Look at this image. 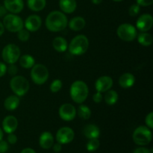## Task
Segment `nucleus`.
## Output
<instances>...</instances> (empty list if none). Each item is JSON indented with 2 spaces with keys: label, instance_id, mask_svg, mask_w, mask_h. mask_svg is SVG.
<instances>
[{
  "label": "nucleus",
  "instance_id": "obj_16",
  "mask_svg": "<svg viewBox=\"0 0 153 153\" xmlns=\"http://www.w3.org/2000/svg\"><path fill=\"white\" fill-rule=\"evenodd\" d=\"M4 6L11 13H20L24 7L23 0H4Z\"/></svg>",
  "mask_w": 153,
  "mask_h": 153
},
{
  "label": "nucleus",
  "instance_id": "obj_17",
  "mask_svg": "<svg viewBox=\"0 0 153 153\" xmlns=\"http://www.w3.org/2000/svg\"><path fill=\"white\" fill-rule=\"evenodd\" d=\"M135 83V77L132 73H126L121 75L119 79V85L121 88H130Z\"/></svg>",
  "mask_w": 153,
  "mask_h": 153
},
{
  "label": "nucleus",
  "instance_id": "obj_23",
  "mask_svg": "<svg viewBox=\"0 0 153 153\" xmlns=\"http://www.w3.org/2000/svg\"><path fill=\"white\" fill-rule=\"evenodd\" d=\"M52 46L55 51L58 52H64L68 48L67 40L62 37H56L52 40Z\"/></svg>",
  "mask_w": 153,
  "mask_h": 153
},
{
  "label": "nucleus",
  "instance_id": "obj_24",
  "mask_svg": "<svg viewBox=\"0 0 153 153\" xmlns=\"http://www.w3.org/2000/svg\"><path fill=\"white\" fill-rule=\"evenodd\" d=\"M27 5L32 11L38 12L46 7V0H27Z\"/></svg>",
  "mask_w": 153,
  "mask_h": 153
},
{
  "label": "nucleus",
  "instance_id": "obj_12",
  "mask_svg": "<svg viewBox=\"0 0 153 153\" xmlns=\"http://www.w3.org/2000/svg\"><path fill=\"white\" fill-rule=\"evenodd\" d=\"M153 25V17L149 13H144L139 16L136 22V28L141 32H147Z\"/></svg>",
  "mask_w": 153,
  "mask_h": 153
},
{
  "label": "nucleus",
  "instance_id": "obj_37",
  "mask_svg": "<svg viewBox=\"0 0 153 153\" xmlns=\"http://www.w3.org/2000/svg\"><path fill=\"white\" fill-rule=\"evenodd\" d=\"M93 100H94V102L96 103H100L103 100V97L102 95V93L98 92L97 91L96 94H94L93 96Z\"/></svg>",
  "mask_w": 153,
  "mask_h": 153
},
{
  "label": "nucleus",
  "instance_id": "obj_39",
  "mask_svg": "<svg viewBox=\"0 0 153 153\" xmlns=\"http://www.w3.org/2000/svg\"><path fill=\"white\" fill-rule=\"evenodd\" d=\"M6 73H7V66L4 63L0 62V78L4 76Z\"/></svg>",
  "mask_w": 153,
  "mask_h": 153
},
{
  "label": "nucleus",
  "instance_id": "obj_38",
  "mask_svg": "<svg viewBox=\"0 0 153 153\" xmlns=\"http://www.w3.org/2000/svg\"><path fill=\"white\" fill-rule=\"evenodd\" d=\"M16 141H17V137L13 133L9 134V135L7 136V142L10 144H14L16 143Z\"/></svg>",
  "mask_w": 153,
  "mask_h": 153
},
{
  "label": "nucleus",
  "instance_id": "obj_40",
  "mask_svg": "<svg viewBox=\"0 0 153 153\" xmlns=\"http://www.w3.org/2000/svg\"><path fill=\"white\" fill-rule=\"evenodd\" d=\"M133 153H152V152H151L149 149H146V148L140 147V148H137L136 149H134Z\"/></svg>",
  "mask_w": 153,
  "mask_h": 153
},
{
  "label": "nucleus",
  "instance_id": "obj_41",
  "mask_svg": "<svg viewBox=\"0 0 153 153\" xmlns=\"http://www.w3.org/2000/svg\"><path fill=\"white\" fill-rule=\"evenodd\" d=\"M52 147H53V150L55 152H59L61 151V149H62V146H61V144L59 143H57L55 144L52 145Z\"/></svg>",
  "mask_w": 153,
  "mask_h": 153
},
{
  "label": "nucleus",
  "instance_id": "obj_22",
  "mask_svg": "<svg viewBox=\"0 0 153 153\" xmlns=\"http://www.w3.org/2000/svg\"><path fill=\"white\" fill-rule=\"evenodd\" d=\"M20 103V100L16 95L9 96L4 102V107L7 111H14L17 108Z\"/></svg>",
  "mask_w": 153,
  "mask_h": 153
},
{
  "label": "nucleus",
  "instance_id": "obj_47",
  "mask_svg": "<svg viewBox=\"0 0 153 153\" xmlns=\"http://www.w3.org/2000/svg\"><path fill=\"white\" fill-rule=\"evenodd\" d=\"M113 1H123V0H113Z\"/></svg>",
  "mask_w": 153,
  "mask_h": 153
},
{
  "label": "nucleus",
  "instance_id": "obj_9",
  "mask_svg": "<svg viewBox=\"0 0 153 153\" xmlns=\"http://www.w3.org/2000/svg\"><path fill=\"white\" fill-rule=\"evenodd\" d=\"M117 34L123 41L131 42L137 37V31L135 27L131 24L123 23L117 28Z\"/></svg>",
  "mask_w": 153,
  "mask_h": 153
},
{
  "label": "nucleus",
  "instance_id": "obj_20",
  "mask_svg": "<svg viewBox=\"0 0 153 153\" xmlns=\"http://www.w3.org/2000/svg\"><path fill=\"white\" fill-rule=\"evenodd\" d=\"M59 7L63 13H72L76 10L77 3L76 0H60Z\"/></svg>",
  "mask_w": 153,
  "mask_h": 153
},
{
  "label": "nucleus",
  "instance_id": "obj_11",
  "mask_svg": "<svg viewBox=\"0 0 153 153\" xmlns=\"http://www.w3.org/2000/svg\"><path fill=\"white\" fill-rule=\"evenodd\" d=\"M75 137L74 131L70 127H62L56 133V140L61 144H67L73 140Z\"/></svg>",
  "mask_w": 153,
  "mask_h": 153
},
{
  "label": "nucleus",
  "instance_id": "obj_2",
  "mask_svg": "<svg viewBox=\"0 0 153 153\" xmlns=\"http://www.w3.org/2000/svg\"><path fill=\"white\" fill-rule=\"evenodd\" d=\"M88 94H89L88 86L83 81H75L71 85L70 90V97L76 103L78 104L83 103L88 98Z\"/></svg>",
  "mask_w": 153,
  "mask_h": 153
},
{
  "label": "nucleus",
  "instance_id": "obj_19",
  "mask_svg": "<svg viewBox=\"0 0 153 153\" xmlns=\"http://www.w3.org/2000/svg\"><path fill=\"white\" fill-rule=\"evenodd\" d=\"M83 134L88 139L98 138L100 135V128L94 124H88L84 127Z\"/></svg>",
  "mask_w": 153,
  "mask_h": 153
},
{
  "label": "nucleus",
  "instance_id": "obj_5",
  "mask_svg": "<svg viewBox=\"0 0 153 153\" xmlns=\"http://www.w3.org/2000/svg\"><path fill=\"white\" fill-rule=\"evenodd\" d=\"M132 138L134 143L139 146H146L149 144L152 139L151 129L147 126H140L134 131Z\"/></svg>",
  "mask_w": 153,
  "mask_h": 153
},
{
  "label": "nucleus",
  "instance_id": "obj_28",
  "mask_svg": "<svg viewBox=\"0 0 153 153\" xmlns=\"http://www.w3.org/2000/svg\"><path fill=\"white\" fill-rule=\"evenodd\" d=\"M80 118L83 120H88L91 117V110L88 106L85 105H81L78 108V111H76Z\"/></svg>",
  "mask_w": 153,
  "mask_h": 153
},
{
  "label": "nucleus",
  "instance_id": "obj_44",
  "mask_svg": "<svg viewBox=\"0 0 153 153\" xmlns=\"http://www.w3.org/2000/svg\"><path fill=\"white\" fill-rule=\"evenodd\" d=\"M4 32V27L3 25L2 22H0V36L2 35Z\"/></svg>",
  "mask_w": 153,
  "mask_h": 153
},
{
  "label": "nucleus",
  "instance_id": "obj_27",
  "mask_svg": "<svg viewBox=\"0 0 153 153\" xmlns=\"http://www.w3.org/2000/svg\"><path fill=\"white\" fill-rule=\"evenodd\" d=\"M119 96L117 91L114 90H108L106 91V94L104 97V100L108 105H114L117 102Z\"/></svg>",
  "mask_w": 153,
  "mask_h": 153
},
{
  "label": "nucleus",
  "instance_id": "obj_25",
  "mask_svg": "<svg viewBox=\"0 0 153 153\" xmlns=\"http://www.w3.org/2000/svg\"><path fill=\"white\" fill-rule=\"evenodd\" d=\"M19 64L25 69H31L35 64V60L34 57L30 55H23L19 58Z\"/></svg>",
  "mask_w": 153,
  "mask_h": 153
},
{
  "label": "nucleus",
  "instance_id": "obj_33",
  "mask_svg": "<svg viewBox=\"0 0 153 153\" xmlns=\"http://www.w3.org/2000/svg\"><path fill=\"white\" fill-rule=\"evenodd\" d=\"M145 123H146V125L148 128H149L150 129L153 128V113L150 112L149 114H148L146 115V118H145Z\"/></svg>",
  "mask_w": 153,
  "mask_h": 153
},
{
  "label": "nucleus",
  "instance_id": "obj_7",
  "mask_svg": "<svg viewBox=\"0 0 153 153\" xmlns=\"http://www.w3.org/2000/svg\"><path fill=\"white\" fill-rule=\"evenodd\" d=\"M2 24L4 28L10 32H18L24 26V22L22 18L14 13L6 14L3 17Z\"/></svg>",
  "mask_w": 153,
  "mask_h": 153
},
{
  "label": "nucleus",
  "instance_id": "obj_43",
  "mask_svg": "<svg viewBox=\"0 0 153 153\" xmlns=\"http://www.w3.org/2000/svg\"><path fill=\"white\" fill-rule=\"evenodd\" d=\"M20 153H36V152L31 148H25V149H22Z\"/></svg>",
  "mask_w": 153,
  "mask_h": 153
},
{
  "label": "nucleus",
  "instance_id": "obj_46",
  "mask_svg": "<svg viewBox=\"0 0 153 153\" xmlns=\"http://www.w3.org/2000/svg\"><path fill=\"white\" fill-rule=\"evenodd\" d=\"M3 138V131L1 128H0V140H2Z\"/></svg>",
  "mask_w": 153,
  "mask_h": 153
},
{
  "label": "nucleus",
  "instance_id": "obj_6",
  "mask_svg": "<svg viewBox=\"0 0 153 153\" xmlns=\"http://www.w3.org/2000/svg\"><path fill=\"white\" fill-rule=\"evenodd\" d=\"M31 69V80L36 85H42L48 80L49 73L46 66L41 64H34Z\"/></svg>",
  "mask_w": 153,
  "mask_h": 153
},
{
  "label": "nucleus",
  "instance_id": "obj_42",
  "mask_svg": "<svg viewBox=\"0 0 153 153\" xmlns=\"http://www.w3.org/2000/svg\"><path fill=\"white\" fill-rule=\"evenodd\" d=\"M7 11L6 8L4 7V6L0 5V18L4 17L6 14H7Z\"/></svg>",
  "mask_w": 153,
  "mask_h": 153
},
{
  "label": "nucleus",
  "instance_id": "obj_21",
  "mask_svg": "<svg viewBox=\"0 0 153 153\" xmlns=\"http://www.w3.org/2000/svg\"><path fill=\"white\" fill-rule=\"evenodd\" d=\"M86 25V21L82 16H76L70 19L68 25L71 30L74 31H79L83 29Z\"/></svg>",
  "mask_w": 153,
  "mask_h": 153
},
{
  "label": "nucleus",
  "instance_id": "obj_31",
  "mask_svg": "<svg viewBox=\"0 0 153 153\" xmlns=\"http://www.w3.org/2000/svg\"><path fill=\"white\" fill-rule=\"evenodd\" d=\"M63 84L61 80L60 79H55L51 83L50 85V91L52 93H57L62 88Z\"/></svg>",
  "mask_w": 153,
  "mask_h": 153
},
{
  "label": "nucleus",
  "instance_id": "obj_10",
  "mask_svg": "<svg viewBox=\"0 0 153 153\" xmlns=\"http://www.w3.org/2000/svg\"><path fill=\"white\" fill-rule=\"evenodd\" d=\"M58 113L61 120L70 122L75 119L77 112H76V108L73 105L70 103H65V104L61 105V107L59 108Z\"/></svg>",
  "mask_w": 153,
  "mask_h": 153
},
{
  "label": "nucleus",
  "instance_id": "obj_29",
  "mask_svg": "<svg viewBox=\"0 0 153 153\" xmlns=\"http://www.w3.org/2000/svg\"><path fill=\"white\" fill-rule=\"evenodd\" d=\"M100 143L98 138L90 139V140L87 143L86 148L89 152H94L100 147Z\"/></svg>",
  "mask_w": 153,
  "mask_h": 153
},
{
  "label": "nucleus",
  "instance_id": "obj_26",
  "mask_svg": "<svg viewBox=\"0 0 153 153\" xmlns=\"http://www.w3.org/2000/svg\"><path fill=\"white\" fill-rule=\"evenodd\" d=\"M137 36V41L143 46H149L152 44L153 38L152 34L148 32H141Z\"/></svg>",
  "mask_w": 153,
  "mask_h": 153
},
{
  "label": "nucleus",
  "instance_id": "obj_14",
  "mask_svg": "<svg viewBox=\"0 0 153 153\" xmlns=\"http://www.w3.org/2000/svg\"><path fill=\"white\" fill-rule=\"evenodd\" d=\"M42 25V19L38 15H30L24 22V25L28 31L34 32L40 29Z\"/></svg>",
  "mask_w": 153,
  "mask_h": 153
},
{
  "label": "nucleus",
  "instance_id": "obj_32",
  "mask_svg": "<svg viewBox=\"0 0 153 153\" xmlns=\"http://www.w3.org/2000/svg\"><path fill=\"white\" fill-rule=\"evenodd\" d=\"M140 6L137 4H134L131 5V7L128 9V13L131 16L134 17V16H137L138 15V13H140Z\"/></svg>",
  "mask_w": 153,
  "mask_h": 153
},
{
  "label": "nucleus",
  "instance_id": "obj_34",
  "mask_svg": "<svg viewBox=\"0 0 153 153\" xmlns=\"http://www.w3.org/2000/svg\"><path fill=\"white\" fill-rule=\"evenodd\" d=\"M7 72L12 76H16L18 72V67L14 64H9L8 67H7Z\"/></svg>",
  "mask_w": 153,
  "mask_h": 153
},
{
  "label": "nucleus",
  "instance_id": "obj_45",
  "mask_svg": "<svg viewBox=\"0 0 153 153\" xmlns=\"http://www.w3.org/2000/svg\"><path fill=\"white\" fill-rule=\"evenodd\" d=\"M102 0H91V2L94 3V4H101Z\"/></svg>",
  "mask_w": 153,
  "mask_h": 153
},
{
  "label": "nucleus",
  "instance_id": "obj_1",
  "mask_svg": "<svg viewBox=\"0 0 153 153\" xmlns=\"http://www.w3.org/2000/svg\"><path fill=\"white\" fill-rule=\"evenodd\" d=\"M45 24L49 31L58 32L65 29L68 25V19L63 12L54 10L50 12L46 16Z\"/></svg>",
  "mask_w": 153,
  "mask_h": 153
},
{
  "label": "nucleus",
  "instance_id": "obj_35",
  "mask_svg": "<svg viewBox=\"0 0 153 153\" xmlns=\"http://www.w3.org/2000/svg\"><path fill=\"white\" fill-rule=\"evenodd\" d=\"M8 150V143L4 140H0V153H5Z\"/></svg>",
  "mask_w": 153,
  "mask_h": 153
},
{
  "label": "nucleus",
  "instance_id": "obj_18",
  "mask_svg": "<svg viewBox=\"0 0 153 153\" xmlns=\"http://www.w3.org/2000/svg\"><path fill=\"white\" fill-rule=\"evenodd\" d=\"M39 143L43 149H50L54 144V137L52 133L49 131H44L42 133L39 138Z\"/></svg>",
  "mask_w": 153,
  "mask_h": 153
},
{
  "label": "nucleus",
  "instance_id": "obj_8",
  "mask_svg": "<svg viewBox=\"0 0 153 153\" xmlns=\"http://www.w3.org/2000/svg\"><path fill=\"white\" fill-rule=\"evenodd\" d=\"M21 52L19 48L13 43L7 44L3 48L1 58L3 61L8 64H15L20 57Z\"/></svg>",
  "mask_w": 153,
  "mask_h": 153
},
{
  "label": "nucleus",
  "instance_id": "obj_13",
  "mask_svg": "<svg viewBox=\"0 0 153 153\" xmlns=\"http://www.w3.org/2000/svg\"><path fill=\"white\" fill-rule=\"evenodd\" d=\"M114 85V81L111 77L108 76H103L99 78L95 83V88L97 91L104 93L110 90Z\"/></svg>",
  "mask_w": 153,
  "mask_h": 153
},
{
  "label": "nucleus",
  "instance_id": "obj_30",
  "mask_svg": "<svg viewBox=\"0 0 153 153\" xmlns=\"http://www.w3.org/2000/svg\"><path fill=\"white\" fill-rule=\"evenodd\" d=\"M17 37L20 41L22 42H26L29 40L30 37V34L29 31L27 29H24L22 28L21 30H19L17 32Z\"/></svg>",
  "mask_w": 153,
  "mask_h": 153
},
{
  "label": "nucleus",
  "instance_id": "obj_4",
  "mask_svg": "<svg viewBox=\"0 0 153 153\" xmlns=\"http://www.w3.org/2000/svg\"><path fill=\"white\" fill-rule=\"evenodd\" d=\"M10 87L15 95L23 97L29 91L30 85L28 79L22 76H14L10 81Z\"/></svg>",
  "mask_w": 153,
  "mask_h": 153
},
{
  "label": "nucleus",
  "instance_id": "obj_3",
  "mask_svg": "<svg viewBox=\"0 0 153 153\" xmlns=\"http://www.w3.org/2000/svg\"><path fill=\"white\" fill-rule=\"evenodd\" d=\"M89 48V40L83 34H79L73 37L68 46L69 52L70 54L79 56L88 51Z\"/></svg>",
  "mask_w": 153,
  "mask_h": 153
},
{
  "label": "nucleus",
  "instance_id": "obj_36",
  "mask_svg": "<svg viewBox=\"0 0 153 153\" xmlns=\"http://www.w3.org/2000/svg\"><path fill=\"white\" fill-rule=\"evenodd\" d=\"M137 4L142 7H147L150 6L153 3V0H136Z\"/></svg>",
  "mask_w": 153,
  "mask_h": 153
},
{
  "label": "nucleus",
  "instance_id": "obj_15",
  "mask_svg": "<svg viewBox=\"0 0 153 153\" xmlns=\"http://www.w3.org/2000/svg\"><path fill=\"white\" fill-rule=\"evenodd\" d=\"M18 126V120L16 117L13 115H8L5 117L2 120V128L6 133L10 134L16 130Z\"/></svg>",
  "mask_w": 153,
  "mask_h": 153
}]
</instances>
